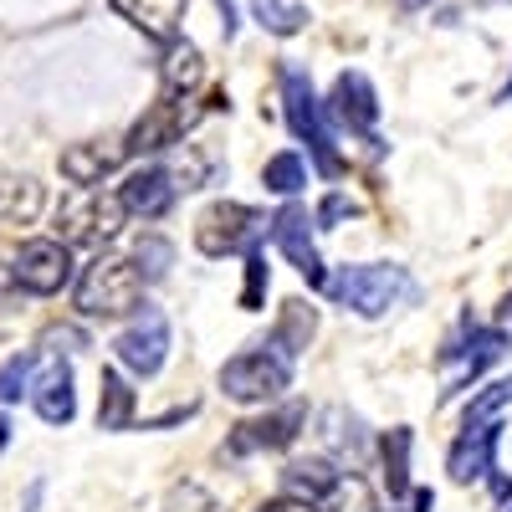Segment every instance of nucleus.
Listing matches in <instances>:
<instances>
[{
	"label": "nucleus",
	"instance_id": "f257e3e1",
	"mask_svg": "<svg viewBox=\"0 0 512 512\" xmlns=\"http://www.w3.org/2000/svg\"><path fill=\"white\" fill-rule=\"evenodd\" d=\"M144 308V272L128 256H98L77 277V313L88 318H128Z\"/></svg>",
	"mask_w": 512,
	"mask_h": 512
},
{
	"label": "nucleus",
	"instance_id": "f03ea898",
	"mask_svg": "<svg viewBox=\"0 0 512 512\" xmlns=\"http://www.w3.org/2000/svg\"><path fill=\"white\" fill-rule=\"evenodd\" d=\"M338 303L354 308L359 318H379V313H390L400 308L405 297H415V282L405 267H390V262H369V267H344L338 277L323 282Z\"/></svg>",
	"mask_w": 512,
	"mask_h": 512
},
{
	"label": "nucleus",
	"instance_id": "7ed1b4c3",
	"mask_svg": "<svg viewBox=\"0 0 512 512\" xmlns=\"http://www.w3.org/2000/svg\"><path fill=\"white\" fill-rule=\"evenodd\" d=\"M128 221V210L113 190L103 185H77L62 205H57V241L67 246H98V241H113Z\"/></svg>",
	"mask_w": 512,
	"mask_h": 512
},
{
	"label": "nucleus",
	"instance_id": "20e7f679",
	"mask_svg": "<svg viewBox=\"0 0 512 512\" xmlns=\"http://www.w3.org/2000/svg\"><path fill=\"white\" fill-rule=\"evenodd\" d=\"M292 384V354L282 344H262V349H246L236 359L221 364V390L236 405H267L277 400Z\"/></svg>",
	"mask_w": 512,
	"mask_h": 512
},
{
	"label": "nucleus",
	"instance_id": "39448f33",
	"mask_svg": "<svg viewBox=\"0 0 512 512\" xmlns=\"http://www.w3.org/2000/svg\"><path fill=\"white\" fill-rule=\"evenodd\" d=\"M282 108H287L292 134L313 149L318 169L333 180V175H338L333 134H328V123H323V108H318V98H313V82H308V72H303V67H282Z\"/></svg>",
	"mask_w": 512,
	"mask_h": 512
},
{
	"label": "nucleus",
	"instance_id": "423d86ee",
	"mask_svg": "<svg viewBox=\"0 0 512 512\" xmlns=\"http://www.w3.org/2000/svg\"><path fill=\"white\" fill-rule=\"evenodd\" d=\"M11 277L31 297H57L72 282V246L57 241V236L52 241H26L11 262Z\"/></svg>",
	"mask_w": 512,
	"mask_h": 512
},
{
	"label": "nucleus",
	"instance_id": "0eeeda50",
	"mask_svg": "<svg viewBox=\"0 0 512 512\" xmlns=\"http://www.w3.org/2000/svg\"><path fill=\"white\" fill-rule=\"evenodd\" d=\"M118 364L128 369V374H139V379H154L159 369H164V359H169V318L159 313V308H139V318L128 323L123 333H118Z\"/></svg>",
	"mask_w": 512,
	"mask_h": 512
},
{
	"label": "nucleus",
	"instance_id": "6e6552de",
	"mask_svg": "<svg viewBox=\"0 0 512 512\" xmlns=\"http://www.w3.org/2000/svg\"><path fill=\"white\" fill-rule=\"evenodd\" d=\"M256 210L251 205H241V200H216L205 210V216L195 221V246L205 251V256H231V251H241L251 236H256Z\"/></svg>",
	"mask_w": 512,
	"mask_h": 512
},
{
	"label": "nucleus",
	"instance_id": "1a4fd4ad",
	"mask_svg": "<svg viewBox=\"0 0 512 512\" xmlns=\"http://www.w3.org/2000/svg\"><path fill=\"white\" fill-rule=\"evenodd\" d=\"M200 118V108L190 98H159L139 123H134V134H128V154H159V149H175L185 139V128Z\"/></svg>",
	"mask_w": 512,
	"mask_h": 512
},
{
	"label": "nucleus",
	"instance_id": "9d476101",
	"mask_svg": "<svg viewBox=\"0 0 512 512\" xmlns=\"http://www.w3.org/2000/svg\"><path fill=\"white\" fill-rule=\"evenodd\" d=\"M272 241L282 246V256H287V262L303 272L313 287L328 282V272H323V262H318V246H313V221H308V210H303V205H282V210H277Z\"/></svg>",
	"mask_w": 512,
	"mask_h": 512
},
{
	"label": "nucleus",
	"instance_id": "9b49d317",
	"mask_svg": "<svg viewBox=\"0 0 512 512\" xmlns=\"http://www.w3.org/2000/svg\"><path fill=\"white\" fill-rule=\"evenodd\" d=\"M497 441H502V420H477V425H461V441L446 456V472L456 482H482L497 461Z\"/></svg>",
	"mask_w": 512,
	"mask_h": 512
},
{
	"label": "nucleus",
	"instance_id": "f8f14e48",
	"mask_svg": "<svg viewBox=\"0 0 512 512\" xmlns=\"http://www.w3.org/2000/svg\"><path fill=\"white\" fill-rule=\"evenodd\" d=\"M297 425H303V410L287 405L277 415H262V420H241L231 441H226V456H251V451H282L297 441Z\"/></svg>",
	"mask_w": 512,
	"mask_h": 512
},
{
	"label": "nucleus",
	"instance_id": "ddd939ff",
	"mask_svg": "<svg viewBox=\"0 0 512 512\" xmlns=\"http://www.w3.org/2000/svg\"><path fill=\"white\" fill-rule=\"evenodd\" d=\"M175 180H169V169L164 164H149V169H134V175L123 180V190H118V200H123V210L128 216H144V221H159L169 205H175Z\"/></svg>",
	"mask_w": 512,
	"mask_h": 512
},
{
	"label": "nucleus",
	"instance_id": "4468645a",
	"mask_svg": "<svg viewBox=\"0 0 512 512\" xmlns=\"http://www.w3.org/2000/svg\"><path fill=\"white\" fill-rule=\"evenodd\" d=\"M31 405L47 425H67L77 415V395H72V369L62 359H41V374L31 379Z\"/></svg>",
	"mask_w": 512,
	"mask_h": 512
},
{
	"label": "nucleus",
	"instance_id": "2eb2a0df",
	"mask_svg": "<svg viewBox=\"0 0 512 512\" xmlns=\"http://www.w3.org/2000/svg\"><path fill=\"white\" fill-rule=\"evenodd\" d=\"M205 82V57L195 41H164V62H159V98H190Z\"/></svg>",
	"mask_w": 512,
	"mask_h": 512
},
{
	"label": "nucleus",
	"instance_id": "dca6fc26",
	"mask_svg": "<svg viewBox=\"0 0 512 512\" xmlns=\"http://www.w3.org/2000/svg\"><path fill=\"white\" fill-rule=\"evenodd\" d=\"M333 118L349 123L354 134H374V123H379V98H374V88H369L364 72H344V77L333 82Z\"/></svg>",
	"mask_w": 512,
	"mask_h": 512
},
{
	"label": "nucleus",
	"instance_id": "f3484780",
	"mask_svg": "<svg viewBox=\"0 0 512 512\" xmlns=\"http://www.w3.org/2000/svg\"><path fill=\"white\" fill-rule=\"evenodd\" d=\"M113 11L149 41H175L185 21V0H113Z\"/></svg>",
	"mask_w": 512,
	"mask_h": 512
},
{
	"label": "nucleus",
	"instance_id": "a211bd4d",
	"mask_svg": "<svg viewBox=\"0 0 512 512\" xmlns=\"http://www.w3.org/2000/svg\"><path fill=\"white\" fill-rule=\"evenodd\" d=\"M123 144H67L62 149V180L72 185H103V175H113V169L123 164Z\"/></svg>",
	"mask_w": 512,
	"mask_h": 512
},
{
	"label": "nucleus",
	"instance_id": "6ab92c4d",
	"mask_svg": "<svg viewBox=\"0 0 512 512\" xmlns=\"http://www.w3.org/2000/svg\"><path fill=\"white\" fill-rule=\"evenodd\" d=\"M338 482V472L323 461V456H308V461H292L282 472V497H303V502H323L328 487Z\"/></svg>",
	"mask_w": 512,
	"mask_h": 512
},
{
	"label": "nucleus",
	"instance_id": "aec40b11",
	"mask_svg": "<svg viewBox=\"0 0 512 512\" xmlns=\"http://www.w3.org/2000/svg\"><path fill=\"white\" fill-rule=\"evenodd\" d=\"M98 425L103 431H128L134 425V390L118 369H103V384H98Z\"/></svg>",
	"mask_w": 512,
	"mask_h": 512
},
{
	"label": "nucleus",
	"instance_id": "412c9836",
	"mask_svg": "<svg viewBox=\"0 0 512 512\" xmlns=\"http://www.w3.org/2000/svg\"><path fill=\"white\" fill-rule=\"evenodd\" d=\"M502 354V333L497 328H472V338H466V349H451V359H461V369L451 374V384L461 379H477L492 359Z\"/></svg>",
	"mask_w": 512,
	"mask_h": 512
},
{
	"label": "nucleus",
	"instance_id": "4be33fe9",
	"mask_svg": "<svg viewBox=\"0 0 512 512\" xmlns=\"http://www.w3.org/2000/svg\"><path fill=\"white\" fill-rule=\"evenodd\" d=\"M318 507L323 512H379V497H374V487L364 477H338Z\"/></svg>",
	"mask_w": 512,
	"mask_h": 512
},
{
	"label": "nucleus",
	"instance_id": "5701e85b",
	"mask_svg": "<svg viewBox=\"0 0 512 512\" xmlns=\"http://www.w3.org/2000/svg\"><path fill=\"white\" fill-rule=\"evenodd\" d=\"M262 185L277 190V195H297V190L308 185V164H303V154H292V149L272 154V159L262 164Z\"/></svg>",
	"mask_w": 512,
	"mask_h": 512
},
{
	"label": "nucleus",
	"instance_id": "b1692460",
	"mask_svg": "<svg viewBox=\"0 0 512 512\" xmlns=\"http://www.w3.org/2000/svg\"><path fill=\"white\" fill-rule=\"evenodd\" d=\"M313 328H318V313H313L308 303H287V308H282V323H277V333H272V344H282L287 354H297V349H308Z\"/></svg>",
	"mask_w": 512,
	"mask_h": 512
},
{
	"label": "nucleus",
	"instance_id": "393cba45",
	"mask_svg": "<svg viewBox=\"0 0 512 512\" xmlns=\"http://www.w3.org/2000/svg\"><path fill=\"white\" fill-rule=\"evenodd\" d=\"M384 477H390V497L410 492V431L384 436Z\"/></svg>",
	"mask_w": 512,
	"mask_h": 512
},
{
	"label": "nucleus",
	"instance_id": "a878e982",
	"mask_svg": "<svg viewBox=\"0 0 512 512\" xmlns=\"http://www.w3.org/2000/svg\"><path fill=\"white\" fill-rule=\"evenodd\" d=\"M251 11H256V21H262L267 31H277V36L303 31V21H308V11L292 6V0H251Z\"/></svg>",
	"mask_w": 512,
	"mask_h": 512
},
{
	"label": "nucleus",
	"instance_id": "bb28decb",
	"mask_svg": "<svg viewBox=\"0 0 512 512\" xmlns=\"http://www.w3.org/2000/svg\"><path fill=\"white\" fill-rule=\"evenodd\" d=\"M0 210H6V221H31L36 210H41V185L36 180H16V185H6V200H0Z\"/></svg>",
	"mask_w": 512,
	"mask_h": 512
},
{
	"label": "nucleus",
	"instance_id": "cd10ccee",
	"mask_svg": "<svg viewBox=\"0 0 512 512\" xmlns=\"http://www.w3.org/2000/svg\"><path fill=\"white\" fill-rule=\"evenodd\" d=\"M502 405H512V379H497V384H487V390L466 405V425H477V420H497L502 415Z\"/></svg>",
	"mask_w": 512,
	"mask_h": 512
},
{
	"label": "nucleus",
	"instance_id": "c85d7f7f",
	"mask_svg": "<svg viewBox=\"0 0 512 512\" xmlns=\"http://www.w3.org/2000/svg\"><path fill=\"white\" fill-rule=\"evenodd\" d=\"M31 369H36L31 354H16L6 369H0V405H11V400H21L31 390Z\"/></svg>",
	"mask_w": 512,
	"mask_h": 512
},
{
	"label": "nucleus",
	"instance_id": "c756f323",
	"mask_svg": "<svg viewBox=\"0 0 512 512\" xmlns=\"http://www.w3.org/2000/svg\"><path fill=\"white\" fill-rule=\"evenodd\" d=\"M164 512H221L216 507V497H210V492H200V487H175V492H169V502H164Z\"/></svg>",
	"mask_w": 512,
	"mask_h": 512
},
{
	"label": "nucleus",
	"instance_id": "7c9ffc66",
	"mask_svg": "<svg viewBox=\"0 0 512 512\" xmlns=\"http://www.w3.org/2000/svg\"><path fill=\"white\" fill-rule=\"evenodd\" d=\"M262 287H267V262L262 251L246 256V287H241V308H262Z\"/></svg>",
	"mask_w": 512,
	"mask_h": 512
},
{
	"label": "nucleus",
	"instance_id": "2f4dec72",
	"mask_svg": "<svg viewBox=\"0 0 512 512\" xmlns=\"http://www.w3.org/2000/svg\"><path fill=\"white\" fill-rule=\"evenodd\" d=\"M139 262H149V267H139L149 282H159L164 272H169V246L159 241V236H149V241H139Z\"/></svg>",
	"mask_w": 512,
	"mask_h": 512
},
{
	"label": "nucleus",
	"instance_id": "473e14b6",
	"mask_svg": "<svg viewBox=\"0 0 512 512\" xmlns=\"http://www.w3.org/2000/svg\"><path fill=\"white\" fill-rule=\"evenodd\" d=\"M344 216H359V200H349L344 190H333V195L323 200V210H318V226L328 231L333 221H344Z\"/></svg>",
	"mask_w": 512,
	"mask_h": 512
},
{
	"label": "nucleus",
	"instance_id": "72a5a7b5",
	"mask_svg": "<svg viewBox=\"0 0 512 512\" xmlns=\"http://www.w3.org/2000/svg\"><path fill=\"white\" fill-rule=\"evenodd\" d=\"M262 512H323L318 502H303V497H277V502H267Z\"/></svg>",
	"mask_w": 512,
	"mask_h": 512
},
{
	"label": "nucleus",
	"instance_id": "f704fd0d",
	"mask_svg": "<svg viewBox=\"0 0 512 512\" xmlns=\"http://www.w3.org/2000/svg\"><path fill=\"white\" fill-rule=\"evenodd\" d=\"M11 292H16V277H11V267H0V303H6Z\"/></svg>",
	"mask_w": 512,
	"mask_h": 512
},
{
	"label": "nucleus",
	"instance_id": "c9c22d12",
	"mask_svg": "<svg viewBox=\"0 0 512 512\" xmlns=\"http://www.w3.org/2000/svg\"><path fill=\"white\" fill-rule=\"evenodd\" d=\"M497 103H512V77L502 82V93H497Z\"/></svg>",
	"mask_w": 512,
	"mask_h": 512
},
{
	"label": "nucleus",
	"instance_id": "e433bc0d",
	"mask_svg": "<svg viewBox=\"0 0 512 512\" xmlns=\"http://www.w3.org/2000/svg\"><path fill=\"white\" fill-rule=\"evenodd\" d=\"M502 318H512V292L502 297Z\"/></svg>",
	"mask_w": 512,
	"mask_h": 512
}]
</instances>
